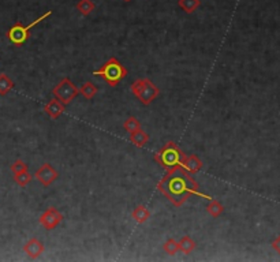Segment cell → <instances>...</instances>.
Listing matches in <instances>:
<instances>
[{
    "instance_id": "1",
    "label": "cell",
    "mask_w": 280,
    "mask_h": 262,
    "mask_svg": "<svg viewBox=\"0 0 280 262\" xmlns=\"http://www.w3.org/2000/svg\"><path fill=\"white\" fill-rule=\"evenodd\" d=\"M157 190L168 200L175 208H180L189 201L191 196L212 200L209 194L201 192L198 182L191 176L182 166L168 170L165 175L157 183Z\"/></svg>"
},
{
    "instance_id": "2",
    "label": "cell",
    "mask_w": 280,
    "mask_h": 262,
    "mask_svg": "<svg viewBox=\"0 0 280 262\" xmlns=\"http://www.w3.org/2000/svg\"><path fill=\"white\" fill-rule=\"evenodd\" d=\"M127 68L116 58H110L99 70L93 71V76H101L105 84L115 88L127 76Z\"/></svg>"
},
{
    "instance_id": "3",
    "label": "cell",
    "mask_w": 280,
    "mask_h": 262,
    "mask_svg": "<svg viewBox=\"0 0 280 262\" xmlns=\"http://www.w3.org/2000/svg\"><path fill=\"white\" fill-rule=\"evenodd\" d=\"M185 157V153L180 149L175 142H167L164 146H161L159 152L155 154V162L160 166H163L165 171L172 170L175 166H180V162Z\"/></svg>"
},
{
    "instance_id": "4",
    "label": "cell",
    "mask_w": 280,
    "mask_h": 262,
    "mask_svg": "<svg viewBox=\"0 0 280 262\" xmlns=\"http://www.w3.org/2000/svg\"><path fill=\"white\" fill-rule=\"evenodd\" d=\"M51 16H52V11H47V12H44L43 16H39L37 20H33V22L28 26H24L21 22H18V24L11 26L10 29L7 30V33H6V36H7V38H9L15 46H22L26 41L29 40L30 30Z\"/></svg>"
},
{
    "instance_id": "5",
    "label": "cell",
    "mask_w": 280,
    "mask_h": 262,
    "mask_svg": "<svg viewBox=\"0 0 280 262\" xmlns=\"http://www.w3.org/2000/svg\"><path fill=\"white\" fill-rule=\"evenodd\" d=\"M131 93L134 94L144 106H149L152 101H155L157 96L160 94V89L148 80V78H141L133 82L131 85Z\"/></svg>"
},
{
    "instance_id": "6",
    "label": "cell",
    "mask_w": 280,
    "mask_h": 262,
    "mask_svg": "<svg viewBox=\"0 0 280 262\" xmlns=\"http://www.w3.org/2000/svg\"><path fill=\"white\" fill-rule=\"evenodd\" d=\"M52 93H54V96L59 101H62L65 106H69L71 101L74 100L75 97L80 94V88H77V86L70 81V78L66 76V78H63V80L52 89Z\"/></svg>"
},
{
    "instance_id": "7",
    "label": "cell",
    "mask_w": 280,
    "mask_h": 262,
    "mask_svg": "<svg viewBox=\"0 0 280 262\" xmlns=\"http://www.w3.org/2000/svg\"><path fill=\"white\" fill-rule=\"evenodd\" d=\"M39 222H40L41 227H44L47 231H52L63 222V214L56 208L51 206L41 214Z\"/></svg>"
},
{
    "instance_id": "8",
    "label": "cell",
    "mask_w": 280,
    "mask_h": 262,
    "mask_svg": "<svg viewBox=\"0 0 280 262\" xmlns=\"http://www.w3.org/2000/svg\"><path fill=\"white\" fill-rule=\"evenodd\" d=\"M35 178L37 179V182H40L41 184L44 187L51 186L55 180H58L59 178V172L56 171L54 166H51L50 162H45L43 166L36 171Z\"/></svg>"
},
{
    "instance_id": "9",
    "label": "cell",
    "mask_w": 280,
    "mask_h": 262,
    "mask_svg": "<svg viewBox=\"0 0 280 262\" xmlns=\"http://www.w3.org/2000/svg\"><path fill=\"white\" fill-rule=\"evenodd\" d=\"M24 252H25V254L30 260H37V258L40 257L41 254L44 252V244H43V242H41L40 239L32 238V239H29V240L25 243Z\"/></svg>"
},
{
    "instance_id": "10",
    "label": "cell",
    "mask_w": 280,
    "mask_h": 262,
    "mask_svg": "<svg viewBox=\"0 0 280 262\" xmlns=\"http://www.w3.org/2000/svg\"><path fill=\"white\" fill-rule=\"evenodd\" d=\"M65 110H66L65 104H63L62 101L58 100L56 97L48 101V102L44 106V112L47 114V115L50 116L51 119H54V120H56V119L65 112Z\"/></svg>"
},
{
    "instance_id": "11",
    "label": "cell",
    "mask_w": 280,
    "mask_h": 262,
    "mask_svg": "<svg viewBox=\"0 0 280 262\" xmlns=\"http://www.w3.org/2000/svg\"><path fill=\"white\" fill-rule=\"evenodd\" d=\"M180 166L185 168L186 171L190 172V174H195V172H198L202 168V162H201L198 157L195 156V154H185L183 157V160L180 162Z\"/></svg>"
},
{
    "instance_id": "12",
    "label": "cell",
    "mask_w": 280,
    "mask_h": 262,
    "mask_svg": "<svg viewBox=\"0 0 280 262\" xmlns=\"http://www.w3.org/2000/svg\"><path fill=\"white\" fill-rule=\"evenodd\" d=\"M130 142L137 148H144L149 142V136L145 131L140 128V130L134 131L130 134Z\"/></svg>"
},
{
    "instance_id": "13",
    "label": "cell",
    "mask_w": 280,
    "mask_h": 262,
    "mask_svg": "<svg viewBox=\"0 0 280 262\" xmlns=\"http://www.w3.org/2000/svg\"><path fill=\"white\" fill-rule=\"evenodd\" d=\"M131 217H133L138 224H144V222H146L149 220L150 212L148 210V208H146L145 205H138V206H135L134 210L131 212Z\"/></svg>"
},
{
    "instance_id": "14",
    "label": "cell",
    "mask_w": 280,
    "mask_h": 262,
    "mask_svg": "<svg viewBox=\"0 0 280 262\" xmlns=\"http://www.w3.org/2000/svg\"><path fill=\"white\" fill-rule=\"evenodd\" d=\"M195 247H197V244L189 235H186L179 240V252H182L186 256H189V254L194 252Z\"/></svg>"
},
{
    "instance_id": "15",
    "label": "cell",
    "mask_w": 280,
    "mask_h": 262,
    "mask_svg": "<svg viewBox=\"0 0 280 262\" xmlns=\"http://www.w3.org/2000/svg\"><path fill=\"white\" fill-rule=\"evenodd\" d=\"M14 89V82L11 80L10 76L2 72L0 74V96H6L9 92H11Z\"/></svg>"
},
{
    "instance_id": "16",
    "label": "cell",
    "mask_w": 280,
    "mask_h": 262,
    "mask_svg": "<svg viewBox=\"0 0 280 262\" xmlns=\"http://www.w3.org/2000/svg\"><path fill=\"white\" fill-rule=\"evenodd\" d=\"M206 212L209 213L212 217L217 218V217H220L221 214L224 213V206H223L217 200H213V198H212L209 204H208V206H206Z\"/></svg>"
},
{
    "instance_id": "17",
    "label": "cell",
    "mask_w": 280,
    "mask_h": 262,
    "mask_svg": "<svg viewBox=\"0 0 280 262\" xmlns=\"http://www.w3.org/2000/svg\"><path fill=\"white\" fill-rule=\"evenodd\" d=\"M75 8L80 11L84 16H88L95 11L96 6L92 0H80V2L77 3V6H75Z\"/></svg>"
},
{
    "instance_id": "18",
    "label": "cell",
    "mask_w": 280,
    "mask_h": 262,
    "mask_svg": "<svg viewBox=\"0 0 280 262\" xmlns=\"http://www.w3.org/2000/svg\"><path fill=\"white\" fill-rule=\"evenodd\" d=\"M97 92H99L97 86L93 85L92 82H85V84L80 88V94H82V96L85 97L86 100H92V98L97 94Z\"/></svg>"
},
{
    "instance_id": "19",
    "label": "cell",
    "mask_w": 280,
    "mask_h": 262,
    "mask_svg": "<svg viewBox=\"0 0 280 262\" xmlns=\"http://www.w3.org/2000/svg\"><path fill=\"white\" fill-rule=\"evenodd\" d=\"M178 6L185 11L186 14H193L201 6V2L200 0H179Z\"/></svg>"
},
{
    "instance_id": "20",
    "label": "cell",
    "mask_w": 280,
    "mask_h": 262,
    "mask_svg": "<svg viewBox=\"0 0 280 262\" xmlns=\"http://www.w3.org/2000/svg\"><path fill=\"white\" fill-rule=\"evenodd\" d=\"M123 128H125L126 132L131 134V132H134V131L140 130L141 122L138 120L137 118H134V116H129V118L123 122Z\"/></svg>"
},
{
    "instance_id": "21",
    "label": "cell",
    "mask_w": 280,
    "mask_h": 262,
    "mask_svg": "<svg viewBox=\"0 0 280 262\" xmlns=\"http://www.w3.org/2000/svg\"><path fill=\"white\" fill-rule=\"evenodd\" d=\"M33 179V175L29 171L20 172V174H14V182L21 187H25L29 184Z\"/></svg>"
},
{
    "instance_id": "22",
    "label": "cell",
    "mask_w": 280,
    "mask_h": 262,
    "mask_svg": "<svg viewBox=\"0 0 280 262\" xmlns=\"http://www.w3.org/2000/svg\"><path fill=\"white\" fill-rule=\"evenodd\" d=\"M163 250H164L168 256H175L176 252H179V242H176L175 239H168V240L163 244Z\"/></svg>"
},
{
    "instance_id": "23",
    "label": "cell",
    "mask_w": 280,
    "mask_h": 262,
    "mask_svg": "<svg viewBox=\"0 0 280 262\" xmlns=\"http://www.w3.org/2000/svg\"><path fill=\"white\" fill-rule=\"evenodd\" d=\"M28 168H29V166L26 164L25 162H22V160H15L14 162H13V166H11V172L13 174H20V172H24V171H28Z\"/></svg>"
},
{
    "instance_id": "24",
    "label": "cell",
    "mask_w": 280,
    "mask_h": 262,
    "mask_svg": "<svg viewBox=\"0 0 280 262\" xmlns=\"http://www.w3.org/2000/svg\"><path fill=\"white\" fill-rule=\"evenodd\" d=\"M272 248H273L277 254H280V235L273 239V242H272Z\"/></svg>"
},
{
    "instance_id": "25",
    "label": "cell",
    "mask_w": 280,
    "mask_h": 262,
    "mask_svg": "<svg viewBox=\"0 0 280 262\" xmlns=\"http://www.w3.org/2000/svg\"><path fill=\"white\" fill-rule=\"evenodd\" d=\"M125 2H130V0H125Z\"/></svg>"
}]
</instances>
